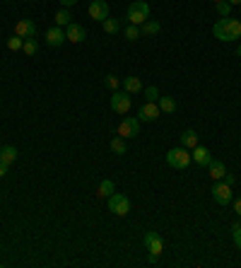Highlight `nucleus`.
<instances>
[{
	"label": "nucleus",
	"instance_id": "f704fd0d",
	"mask_svg": "<svg viewBox=\"0 0 241 268\" xmlns=\"http://www.w3.org/2000/svg\"><path fill=\"white\" fill-rule=\"evenodd\" d=\"M5 174H7V164H2V162H0V179L5 177Z\"/></svg>",
	"mask_w": 241,
	"mask_h": 268
},
{
	"label": "nucleus",
	"instance_id": "aec40b11",
	"mask_svg": "<svg viewBox=\"0 0 241 268\" xmlns=\"http://www.w3.org/2000/svg\"><path fill=\"white\" fill-rule=\"evenodd\" d=\"M70 22H72L70 10H68V7H60L58 12H56V27H68Z\"/></svg>",
	"mask_w": 241,
	"mask_h": 268
},
{
	"label": "nucleus",
	"instance_id": "2eb2a0df",
	"mask_svg": "<svg viewBox=\"0 0 241 268\" xmlns=\"http://www.w3.org/2000/svg\"><path fill=\"white\" fill-rule=\"evenodd\" d=\"M208 172H210V177L215 179V181H219V179H224V174H227V167H224V162L212 160L210 164H208Z\"/></svg>",
	"mask_w": 241,
	"mask_h": 268
},
{
	"label": "nucleus",
	"instance_id": "423d86ee",
	"mask_svg": "<svg viewBox=\"0 0 241 268\" xmlns=\"http://www.w3.org/2000/svg\"><path fill=\"white\" fill-rule=\"evenodd\" d=\"M130 104H133V99H130V94L123 89V92H114L111 94V109L116 111V114H128L130 111Z\"/></svg>",
	"mask_w": 241,
	"mask_h": 268
},
{
	"label": "nucleus",
	"instance_id": "1a4fd4ad",
	"mask_svg": "<svg viewBox=\"0 0 241 268\" xmlns=\"http://www.w3.org/2000/svg\"><path fill=\"white\" fill-rule=\"evenodd\" d=\"M191 157H193V162L200 164V167H208V164L212 162V152L205 148V145H195L193 152H191Z\"/></svg>",
	"mask_w": 241,
	"mask_h": 268
},
{
	"label": "nucleus",
	"instance_id": "9b49d317",
	"mask_svg": "<svg viewBox=\"0 0 241 268\" xmlns=\"http://www.w3.org/2000/svg\"><path fill=\"white\" fill-rule=\"evenodd\" d=\"M85 36H87V31L82 29L80 25H75V22H70V25L65 27V39H68V41H72V44L85 41Z\"/></svg>",
	"mask_w": 241,
	"mask_h": 268
},
{
	"label": "nucleus",
	"instance_id": "a211bd4d",
	"mask_svg": "<svg viewBox=\"0 0 241 268\" xmlns=\"http://www.w3.org/2000/svg\"><path fill=\"white\" fill-rule=\"evenodd\" d=\"M114 191H116L114 181H111V179H104V181L99 184V188H96V196H99V198H109Z\"/></svg>",
	"mask_w": 241,
	"mask_h": 268
},
{
	"label": "nucleus",
	"instance_id": "c85d7f7f",
	"mask_svg": "<svg viewBox=\"0 0 241 268\" xmlns=\"http://www.w3.org/2000/svg\"><path fill=\"white\" fill-rule=\"evenodd\" d=\"M104 85H106V87H111V89H119L120 87V80L116 78V75H106V78H104Z\"/></svg>",
	"mask_w": 241,
	"mask_h": 268
},
{
	"label": "nucleus",
	"instance_id": "f8f14e48",
	"mask_svg": "<svg viewBox=\"0 0 241 268\" xmlns=\"http://www.w3.org/2000/svg\"><path fill=\"white\" fill-rule=\"evenodd\" d=\"M15 34L22 36V39H31V36L36 34V25H34L31 20H20V22L15 25Z\"/></svg>",
	"mask_w": 241,
	"mask_h": 268
},
{
	"label": "nucleus",
	"instance_id": "f03ea898",
	"mask_svg": "<svg viewBox=\"0 0 241 268\" xmlns=\"http://www.w3.org/2000/svg\"><path fill=\"white\" fill-rule=\"evenodd\" d=\"M147 17H150V5H147L145 0H135V2H130V5H128V12H125L128 25L140 27L143 22H147Z\"/></svg>",
	"mask_w": 241,
	"mask_h": 268
},
{
	"label": "nucleus",
	"instance_id": "cd10ccee",
	"mask_svg": "<svg viewBox=\"0 0 241 268\" xmlns=\"http://www.w3.org/2000/svg\"><path fill=\"white\" fill-rule=\"evenodd\" d=\"M217 5V12L222 15V17H229V10H232V5L227 2V0H219V2H215Z\"/></svg>",
	"mask_w": 241,
	"mask_h": 268
},
{
	"label": "nucleus",
	"instance_id": "c756f323",
	"mask_svg": "<svg viewBox=\"0 0 241 268\" xmlns=\"http://www.w3.org/2000/svg\"><path fill=\"white\" fill-rule=\"evenodd\" d=\"M145 99H147V102H159V89H157V87H147V89H145Z\"/></svg>",
	"mask_w": 241,
	"mask_h": 268
},
{
	"label": "nucleus",
	"instance_id": "c9c22d12",
	"mask_svg": "<svg viewBox=\"0 0 241 268\" xmlns=\"http://www.w3.org/2000/svg\"><path fill=\"white\" fill-rule=\"evenodd\" d=\"M224 181H227L229 186H234V177H232V174H224Z\"/></svg>",
	"mask_w": 241,
	"mask_h": 268
},
{
	"label": "nucleus",
	"instance_id": "0eeeda50",
	"mask_svg": "<svg viewBox=\"0 0 241 268\" xmlns=\"http://www.w3.org/2000/svg\"><path fill=\"white\" fill-rule=\"evenodd\" d=\"M87 12H90V17L94 22H104L106 17H109V2L106 0H92L90 7H87Z\"/></svg>",
	"mask_w": 241,
	"mask_h": 268
},
{
	"label": "nucleus",
	"instance_id": "dca6fc26",
	"mask_svg": "<svg viewBox=\"0 0 241 268\" xmlns=\"http://www.w3.org/2000/svg\"><path fill=\"white\" fill-rule=\"evenodd\" d=\"M181 145L188 150H193L195 145H198V133L193 131V128H186L183 133H181Z\"/></svg>",
	"mask_w": 241,
	"mask_h": 268
},
{
	"label": "nucleus",
	"instance_id": "39448f33",
	"mask_svg": "<svg viewBox=\"0 0 241 268\" xmlns=\"http://www.w3.org/2000/svg\"><path fill=\"white\" fill-rule=\"evenodd\" d=\"M109 210L114 213V215H120V217H125L128 213H130V201H128V196H123V193H111L109 196Z\"/></svg>",
	"mask_w": 241,
	"mask_h": 268
},
{
	"label": "nucleus",
	"instance_id": "b1692460",
	"mask_svg": "<svg viewBox=\"0 0 241 268\" xmlns=\"http://www.w3.org/2000/svg\"><path fill=\"white\" fill-rule=\"evenodd\" d=\"M22 46H24V39H22V36L12 34V36L7 39V49H10V51H22Z\"/></svg>",
	"mask_w": 241,
	"mask_h": 268
},
{
	"label": "nucleus",
	"instance_id": "ddd939ff",
	"mask_svg": "<svg viewBox=\"0 0 241 268\" xmlns=\"http://www.w3.org/2000/svg\"><path fill=\"white\" fill-rule=\"evenodd\" d=\"M63 41H65L63 27H51V29L46 31V44L48 46H63Z\"/></svg>",
	"mask_w": 241,
	"mask_h": 268
},
{
	"label": "nucleus",
	"instance_id": "7ed1b4c3",
	"mask_svg": "<svg viewBox=\"0 0 241 268\" xmlns=\"http://www.w3.org/2000/svg\"><path fill=\"white\" fill-rule=\"evenodd\" d=\"M191 162H193V157H191L188 148H183V145L181 148H171L167 152V164L174 167V169H186Z\"/></svg>",
	"mask_w": 241,
	"mask_h": 268
},
{
	"label": "nucleus",
	"instance_id": "4be33fe9",
	"mask_svg": "<svg viewBox=\"0 0 241 268\" xmlns=\"http://www.w3.org/2000/svg\"><path fill=\"white\" fill-rule=\"evenodd\" d=\"M101 29L106 31V34H119V29H120L119 20H111V17H106V20L101 22Z\"/></svg>",
	"mask_w": 241,
	"mask_h": 268
},
{
	"label": "nucleus",
	"instance_id": "473e14b6",
	"mask_svg": "<svg viewBox=\"0 0 241 268\" xmlns=\"http://www.w3.org/2000/svg\"><path fill=\"white\" fill-rule=\"evenodd\" d=\"M234 213H237V215H241V198H237V201H234Z\"/></svg>",
	"mask_w": 241,
	"mask_h": 268
},
{
	"label": "nucleus",
	"instance_id": "58836bf2",
	"mask_svg": "<svg viewBox=\"0 0 241 268\" xmlns=\"http://www.w3.org/2000/svg\"><path fill=\"white\" fill-rule=\"evenodd\" d=\"M215 2H219V0H215Z\"/></svg>",
	"mask_w": 241,
	"mask_h": 268
},
{
	"label": "nucleus",
	"instance_id": "393cba45",
	"mask_svg": "<svg viewBox=\"0 0 241 268\" xmlns=\"http://www.w3.org/2000/svg\"><path fill=\"white\" fill-rule=\"evenodd\" d=\"M123 36L128 39V41H138L140 39V27H135V25H128L125 31H123Z\"/></svg>",
	"mask_w": 241,
	"mask_h": 268
},
{
	"label": "nucleus",
	"instance_id": "9d476101",
	"mask_svg": "<svg viewBox=\"0 0 241 268\" xmlns=\"http://www.w3.org/2000/svg\"><path fill=\"white\" fill-rule=\"evenodd\" d=\"M159 114H162V111H159V104H157V102H147V104L140 109V114H138V116H140V121L150 123V121L159 119Z\"/></svg>",
	"mask_w": 241,
	"mask_h": 268
},
{
	"label": "nucleus",
	"instance_id": "412c9836",
	"mask_svg": "<svg viewBox=\"0 0 241 268\" xmlns=\"http://www.w3.org/2000/svg\"><path fill=\"white\" fill-rule=\"evenodd\" d=\"M157 31H159V22H150L147 20V22L140 25V36H154Z\"/></svg>",
	"mask_w": 241,
	"mask_h": 268
},
{
	"label": "nucleus",
	"instance_id": "a878e982",
	"mask_svg": "<svg viewBox=\"0 0 241 268\" xmlns=\"http://www.w3.org/2000/svg\"><path fill=\"white\" fill-rule=\"evenodd\" d=\"M22 51H24L27 56H36V51H39V44H36L34 39H24V46H22Z\"/></svg>",
	"mask_w": 241,
	"mask_h": 268
},
{
	"label": "nucleus",
	"instance_id": "72a5a7b5",
	"mask_svg": "<svg viewBox=\"0 0 241 268\" xmlns=\"http://www.w3.org/2000/svg\"><path fill=\"white\" fill-rule=\"evenodd\" d=\"M75 2H77V0H60V5H63V7H72Z\"/></svg>",
	"mask_w": 241,
	"mask_h": 268
},
{
	"label": "nucleus",
	"instance_id": "4c0bfd02",
	"mask_svg": "<svg viewBox=\"0 0 241 268\" xmlns=\"http://www.w3.org/2000/svg\"><path fill=\"white\" fill-rule=\"evenodd\" d=\"M237 56H239V58H241V44H239V49H237Z\"/></svg>",
	"mask_w": 241,
	"mask_h": 268
},
{
	"label": "nucleus",
	"instance_id": "bb28decb",
	"mask_svg": "<svg viewBox=\"0 0 241 268\" xmlns=\"http://www.w3.org/2000/svg\"><path fill=\"white\" fill-rule=\"evenodd\" d=\"M111 152H114V155H125V143H123L120 135L111 140Z\"/></svg>",
	"mask_w": 241,
	"mask_h": 268
},
{
	"label": "nucleus",
	"instance_id": "4468645a",
	"mask_svg": "<svg viewBox=\"0 0 241 268\" xmlns=\"http://www.w3.org/2000/svg\"><path fill=\"white\" fill-rule=\"evenodd\" d=\"M123 89H125L128 94H138V92L143 89V80L135 78V75H128V78H123Z\"/></svg>",
	"mask_w": 241,
	"mask_h": 268
},
{
	"label": "nucleus",
	"instance_id": "e433bc0d",
	"mask_svg": "<svg viewBox=\"0 0 241 268\" xmlns=\"http://www.w3.org/2000/svg\"><path fill=\"white\" fill-rule=\"evenodd\" d=\"M229 5H241V0H227Z\"/></svg>",
	"mask_w": 241,
	"mask_h": 268
},
{
	"label": "nucleus",
	"instance_id": "2f4dec72",
	"mask_svg": "<svg viewBox=\"0 0 241 268\" xmlns=\"http://www.w3.org/2000/svg\"><path fill=\"white\" fill-rule=\"evenodd\" d=\"M154 237H157V232H147V235L143 237V244H145V249H147V246L152 244V239H154Z\"/></svg>",
	"mask_w": 241,
	"mask_h": 268
},
{
	"label": "nucleus",
	"instance_id": "20e7f679",
	"mask_svg": "<svg viewBox=\"0 0 241 268\" xmlns=\"http://www.w3.org/2000/svg\"><path fill=\"white\" fill-rule=\"evenodd\" d=\"M212 198H215V203H219V206H227V203H232V186L227 184V181H215L210 188Z\"/></svg>",
	"mask_w": 241,
	"mask_h": 268
},
{
	"label": "nucleus",
	"instance_id": "5701e85b",
	"mask_svg": "<svg viewBox=\"0 0 241 268\" xmlns=\"http://www.w3.org/2000/svg\"><path fill=\"white\" fill-rule=\"evenodd\" d=\"M162 249H164V241H162V237L157 235V237L152 239V244L147 246V251H150V256H159V254H162Z\"/></svg>",
	"mask_w": 241,
	"mask_h": 268
},
{
	"label": "nucleus",
	"instance_id": "6ab92c4d",
	"mask_svg": "<svg viewBox=\"0 0 241 268\" xmlns=\"http://www.w3.org/2000/svg\"><path fill=\"white\" fill-rule=\"evenodd\" d=\"M159 111H164V114H174V111H176V102H174V97H159Z\"/></svg>",
	"mask_w": 241,
	"mask_h": 268
},
{
	"label": "nucleus",
	"instance_id": "f257e3e1",
	"mask_svg": "<svg viewBox=\"0 0 241 268\" xmlns=\"http://www.w3.org/2000/svg\"><path fill=\"white\" fill-rule=\"evenodd\" d=\"M212 34H215L219 41H237V39H241V20L224 17V20H219V22L212 27Z\"/></svg>",
	"mask_w": 241,
	"mask_h": 268
},
{
	"label": "nucleus",
	"instance_id": "f3484780",
	"mask_svg": "<svg viewBox=\"0 0 241 268\" xmlns=\"http://www.w3.org/2000/svg\"><path fill=\"white\" fill-rule=\"evenodd\" d=\"M15 160H17V148H15V145H5V148H0V162H2V164L10 167Z\"/></svg>",
	"mask_w": 241,
	"mask_h": 268
},
{
	"label": "nucleus",
	"instance_id": "7c9ffc66",
	"mask_svg": "<svg viewBox=\"0 0 241 268\" xmlns=\"http://www.w3.org/2000/svg\"><path fill=\"white\" fill-rule=\"evenodd\" d=\"M232 239H234V244L241 249V225H234V227H232Z\"/></svg>",
	"mask_w": 241,
	"mask_h": 268
},
{
	"label": "nucleus",
	"instance_id": "6e6552de",
	"mask_svg": "<svg viewBox=\"0 0 241 268\" xmlns=\"http://www.w3.org/2000/svg\"><path fill=\"white\" fill-rule=\"evenodd\" d=\"M138 133H140V119L128 116V119L120 121V126H119V135H120V138H135Z\"/></svg>",
	"mask_w": 241,
	"mask_h": 268
}]
</instances>
